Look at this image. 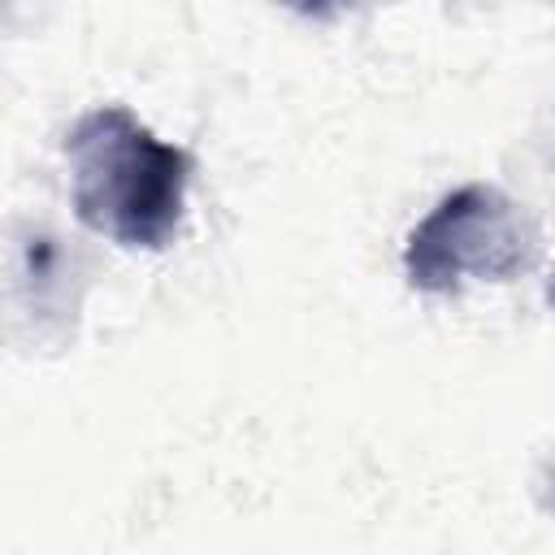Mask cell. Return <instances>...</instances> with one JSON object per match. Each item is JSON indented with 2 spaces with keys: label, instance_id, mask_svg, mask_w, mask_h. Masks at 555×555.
Here are the masks:
<instances>
[{
  "label": "cell",
  "instance_id": "6da1fadb",
  "mask_svg": "<svg viewBox=\"0 0 555 555\" xmlns=\"http://www.w3.org/2000/svg\"><path fill=\"white\" fill-rule=\"evenodd\" d=\"M69 195L78 217L121 247H165L182 217L186 152L160 143L130 108L104 104L69 130Z\"/></svg>",
  "mask_w": 555,
  "mask_h": 555
},
{
  "label": "cell",
  "instance_id": "7a4b0ae2",
  "mask_svg": "<svg viewBox=\"0 0 555 555\" xmlns=\"http://www.w3.org/2000/svg\"><path fill=\"white\" fill-rule=\"evenodd\" d=\"M533 251L512 199L494 186H460L408 238V278L421 291H451L464 278H507Z\"/></svg>",
  "mask_w": 555,
  "mask_h": 555
}]
</instances>
